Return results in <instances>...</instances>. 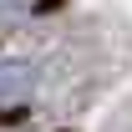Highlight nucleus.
<instances>
[{
  "instance_id": "1",
  "label": "nucleus",
  "mask_w": 132,
  "mask_h": 132,
  "mask_svg": "<svg viewBox=\"0 0 132 132\" xmlns=\"http://www.w3.org/2000/svg\"><path fill=\"white\" fill-rule=\"evenodd\" d=\"M36 61H15L0 56V117H10V107H26V97L36 92Z\"/></svg>"
},
{
  "instance_id": "2",
  "label": "nucleus",
  "mask_w": 132,
  "mask_h": 132,
  "mask_svg": "<svg viewBox=\"0 0 132 132\" xmlns=\"http://www.w3.org/2000/svg\"><path fill=\"white\" fill-rule=\"evenodd\" d=\"M46 5H56V0H0V20H31Z\"/></svg>"
}]
</instances>
